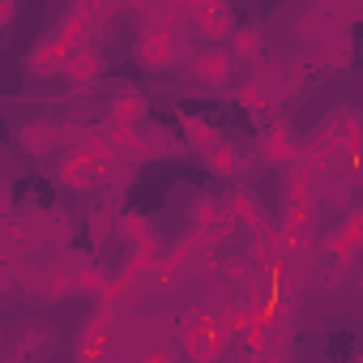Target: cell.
I'll use <instances>...</instances> for the list:
<instances>
[{
    "mask_svg": "<svg viewBox=\"0 0 363 363\" xmlns=\"http://www.w3.org/2000/svg\"><path fill=\"white\" fill-rule=\"evenodd\" d=\"M193 48V26H179V30H162V26H150L141 39H137V65L150 69V73H167L175 65H184Z\"/></svg>",
    "mask_w": 363,
    "mask_h": 363,
    "instance_id": "cell-1",
    "label": "cell"
},
{
    "mask_svg": "<svg viewBox=\"0 0 363 363\" xmlns=\"http://www.w3.org/2000/svg\"><path fill=\"white\" fill-rule=\"evenodd\" d=\"M0 240L18 252H35L43 248V206H22V210H9L0 218Z\"/></svg>",
    "mask_w": 363,
    "mask_h": 363,
    "instance_id": "cell-2",
    "label": "cell"
},
{
    "mask_svg": "<svg viewBox=\"0 0 363 363\" xmlns=\"http://www.w3.org/2000/svg\"><path fill=\"white\" fill-rule=\"evenodd\" d=\"M103 73H107V60H103V52H99L94 43L73 48V52H69V60H65V69H60V77H65L69 86H77V90H86V86L103 82Z\"/></svg>",
    "mask_w": 363,
    "mask_h": 363,
    "instance_id": "cell-3",
    "label": "cell"
},
{
    "mask_svg": "<svg viewBox=\"0 0 363 363\" xmlns=\"http://www.w3.org/2000/svg\"><path fill=\"white\" fill-rule=\"evenodd\" d=\"M69 52H73V48H69L60 35H48V39H39V43L30 48V56H26V73H30V77H56V73L65 69Z\"/></svg>",
    "mask_w": 363,
    "mask_h": 363,
    "instance_id": "cell-4",
    "label": "cell"
},
{
    "mask_svg": "<svg viewBox=\"0 0 363 363\" xmlns=\"http://www.w3.org/2000/svg\"><path fill=\"white\" fill-rule=\"evenodd\" d=\"M13 141H18L26 154L48 158V154H56V145H60V120H30V124H18V128H13Z\"/></svg>",
    "mask_w": 363,
    "mask_h": 363,
    "instance_id": "cell-5",
    "label": "cell"
},
{
    "mask_svg": "<svg viewBox=\"0 0 363 363\" xmlns=\"http://www.w3.org/2000/svg\"><path fill=\"white\" fill-rule=\"evenodd\" d=\"M189 26H193V35L223 39V35H231V30H235V13H231V5H227V0H210V5L193 9Z\"/></svg>",
    "mask_w": 363,
    "mask_h": 363,
    "instance_id": "cell-6",
    "label": "cell"
},
{
    "mask_svg": "<svg viewBox=\"0 0 363 363\" xmlns=\"http://www.w3.org/2000/svg\"><path fill=\"white\" fill-rule=\"evenodd\" d=\"M56 179H60L69 193H90V189L99 184V171H94V162H90L82 150H69V154L56 162Z\"/></svg>",
    "mask_w": 363,
    "mask_h": 363,
    "instance_id": "cell-7",
    "label": "cell"
},
{
    "mask_svg": "<svg viewBox=\"0 0 363 363\" xmlns=\"http://www.w3.org/2000/svg\"><path fill=\"white\" fill-rule=\"evenodd\" d=\"M235 73V56L231 52H201L193 56V82H201L206 90H223Z\"/></svg>",
    "mask_w": 363,
    "mask_h": 363,
    "instance_id": "cell-8",
    "label": "cell"
},
{
    "mask_svg": "<svg viewBox=\"0 0 363 363\" xmlns=\"http://www.w3.org/2000/svg\"><path fill=\"white\" fill-rule=\"evenodd\" d=\"M257 145H261V158H265V162H291V158L299 154V141H295L291 128L278 124V120H269V124L261 128Z\"/></svg>",
    "mask_w": 363,
    "mask_h": 363,
    "instance_id": "cell-9",
    "label": "cell"
},
{
    "mask_svg": "<svg viewBox=\"0 0 363 363\" xmlns=\"http://www.w3.org/2000/svg\"><path fill=\"white\" fill-rule=\"evenodd\" d=\"M350 56H354V43L346 30H333L320 43H312V65H320V69H346Z\"/></svg>",
    "mask_w": 363,
    "mask_h": 363,
    "instance_id": "cell-10",
    "label": "cell"
},
{
    "mask_svg": "<svg viewBox=\"0 0 363 363\" xmlns=\"http://www.w3.org/2000/svg\"><path fill=\"white\" fill-rule=\"evenodd\" d=\"M145 111H150V103H145V94H141L137 86H124V90L107 103V120H111V124H141Z\"/></svg>",
    "mask_w": 363,
    "mask_h": 363,
    "instance_id": "cell-11",
    "label": "cell"
},
{
    "mask_svg": "<svg viewBox=\"0 0 363 363\" xmlns=\"http://www.w3.org/2000/svg\"><path fill=\"white\" fill-rule=\"evenodd\" d=\"M179 145H175V137L162 128V124H137V162H145V158H167V154H175Z\"/></svg>",
    "mask_w": 363,
    "mask_h": 363,
    "instance_id": "cell-12",
    "label": "cell"
},
{
    "mask_svg": "<svg viewBox=\"0 0 363 363\" xmlns=\"http://www.w3.org/2000/svg\"><path fill=\"white\" fill-rule=\"evenodd\" d=\"M116 235L124 240V244H133V252H154L158 248V235L150 231V218L145 214H120V227H116Z\"/></svg>",
    "mask_w": 363,
    "mask_h": 363,
    "instance_id": "cell-13",
    "label": "cell"
},
{
    "mask_svg": "<svg viewBox=\"0 0 363 363\" xmlns=\"http://www.w3.org/2000/svg\"><path fill=\"white\" fill-rule=\"evenodd\" d=\"M235 99H240V107H244L257 124H261V120H269V116H274V107H278V99H274L257 77H252V82H244V86L235 90Z\"/></svg>",
    "mask_w": 363,
    "mask_h": 363,
    "instance_id": "cell-14",
    "label": "cell"
},
{
    "mask_svg": "<svg viewBox=\"0 0 363 363\" xmlns=\"http://www.w3.org/2000/svg\"><path fill=\"white\" fill-rule=\"evenodd\" d=\"M223 210H227L231 227H257V223L265 218V214H261V206H257V197H252L248 189H235V193H227Z\"/></svg>",
    "mask_w": 363,
    "mask_h": 363,
    "instance_id": "cell-15",
    "label": "cell"
},
{
    "mask_svg": "<svg viewBox=\"0 0 363 363\" xmlns=\"http://www.w3.org/2000/svg\"><path fill=\"white\" fill-rule=\"evenodd\" d=\"M252 252H257V265H274L282 257V223H257L252 231Z\"/></svg>",
    "mask_w": 363,
    "mask_h": 363,
    "instance_id": "cell-16",
    "label": "cell"
},
{
    "mask_svg": "<svg viewBox=\"0 0 363 363\" xmlns=\"http://www.w3.org/2000/svg\"><path fill=\"white\" fill-rule=\"evenodd\" d=\"M333 30H346V26H337L320 5H312V9L299 18V26H295V35H299L308 48H312V43H320V39H325V35H333Z\"/></svg>",
    "mask_w": 363,
    "mask_h": 363,
    "instance_id": "cell-17",
    "label": "cell"
},
{
    "mask_svg": "<svg viewBox=\"0 0 363 363\" xmlns=\"http://www.w3.org/2000/svg\"><path fill=\"white\" fill-rule=\"evenodd\" d=\"M201 154H206V167H210L214 175H223V179H235V175L244 171V162H240V150H235V145H227L223 137H218L210 150H201Z\"/></svg>",
    "mask_w": 363,
    "mask_h": 363,
    "instance_id": "cell-18",
    "label": "cell"
},
{
    "mask_svg": "<svg viewBox=\"0 0 363 363\" xmlns=\"http://www.w3.org/2000/svg\"><path fill=\"white\" fill-rule=\"evenodd\" d=\"M86 227H90V244L94 248H103V244H111L116 240V227H120V210L107 201V206H94L90 210V218H86Z\"/></svg>",
    "mask_w": 363,
    "mask_h": 363,
    "instance_id": "cell-19",
    "label": "cell"
},
{
    "mask_svg": "<svg viewBox=\"0 0 363 363\" xmlns=\"http://www.w3.org/2000/svg\"><path fill=\"white\" fill-rule=\"evenodd\" d=\"M73 244V218L65 210H43V248H69Z\"/></svg>",
    "mask_w": 363,
    "mask_h": 363,
    "instance_id": "cell-20",
    "label": "cell"
},
{
    "mask_svg": "<svg viewBox=\"0 0 363 363\" xmlns=\"http://www.w3.org/2000/svg\"><path fill=\"white\" fill-rule=\"evenodd\" d=\"M223 223H231V218H227V210H223L218 197H201V201L189 210V227H193V231H214V227H223Z\"/></svg>",
    "mask_w": 363,
    "mask_h": 363,
    "instance_id": "cell-21",
    "label": "cell"
},
{
    "mask_svg": "<svg viewBox=\"0 0 363 363\" xmlns=\"http://www.w3.org/2000/svg\"><path fill=\"white\" fill-rule=\"evenodd\" d=\"M231 56H235V60H261V56H265V39H261V30H252V26H235V30H231Z\"/></svg>",
    "mask_w": 363,
    "mask_h": 363,
    "instance_id": "cell-22",
    "label": "cell"
},
{
    "mask_svg": "<svg viewBox=\"0 0 363 363\" xmlns=\"http://www.w3.org/2000/svg\"><path fill=\"white\" fill-rule=\"evenodd\" d=\"M56 35H60V39H65L69 48H82V43H90V18H86L82 9H69Z\"/></svg>",
    "mask_w": 363,
    "mask_h": 363,
    "instance_id": "cell-23",
    "label": "cell"
},
{
    "mask_svg": "<svg viewBox=\"0 0 363 363\" xmlns=\"http://www.w3.org/2000/svg\"><path fill=\"white\" fill-rule=\"evenodd\" d=\"M73 286H77V295H86V291H90V295H99V291L107 286V274L86 257V261H77V265H73Z\"/></svg>",
    "mask_w": 363,
    "mask_h": 363,
    "instance_id": "cell-24",
    "label": "cell"
},
{
    "mask_svg": "<svg viewBox=\"0 0 363 363\" xmlns=\"http://www.w3.org/2000/svg\"><path fill=\"white\" fill-rule=\"evenodd\" d=\"M214 141H218V128H214L210 120H197V116L184 120V145H193V150H210Z\"/></svg>",
    "mask_w": 363,
    "mask_h": 363,
    "instance_id": "cell-25",
    "label": "cell"
},
{
    "mask_svg": "<svg viewBox=\"0 0 363 363\" xmlns=\"http://www.w3.org/2000/svg\"><path fill=\"white\" fill-rule=\"evenodd\" d=\"M48 342H52V333H48V325H39V320H30V325H22V333H18V350H22V354H35V350H48Z\"/></svg>",
    "mask_w": 363,
    "mask_h": 363,
    "instance_id": "cell-26",
    "label": "cell"
},
{
    "mask_svg": "<svg viewBox=\"0 0 363 363\" xmlns=\"http://www.w3.org/2000/svg\"><path fill=\"white\" fill-rule=\"evenodd\" d=\"M312 5H320L337 26H350L359 18V0H312Z\"/></svg>",
    "mask_w": 363,
    "mask_h": 363,
    "instance_id": "cell-27",
    "label": "cell"
},
{
    "mask_svg": "<svg viewBox=\"0 0 363 363\" xmlns=\"http://www.w3.org/2000/svg\"><path fill=\"white\" fill-rule=\"evenodd\" d=\"M248 274H252V261H227V265L218 269V278H223V282H231V286H240Z\"/></svg>",
    "mask_w": 363,
    "mask_h": 363,
    "instance_id": "cell-28",
    "label": "cell"
},
{
    "mask_svg": "<svg viewBox=\"0 0 363 363\" xmlns=\"http://www.w3.org/2000/svg\"><path fill=\"white\" fill-rule=\"evenodd\" d=\"M9 210H13V197H9V179L0 175V218H5Z\"/></svg>",
    "mask_w": 363,
    "mask_h": 363,
    "instance_id": "cell-29",
    "label": "cell"
},
{
    "mask_svg": "<svg viewBox=\"0 0 363 363\" xmlns=\"http://www.w3.org/2000/svg\"><path fill=\"white\" fill-rule=\"evenodd\" d=\"M13 22V0H0V30Z\"/></svg>",
    "mask_w": 363,
    "mask_h": 363,
    "instance_id": "cell-30",
    "label": "cell"
}]
</instances>
